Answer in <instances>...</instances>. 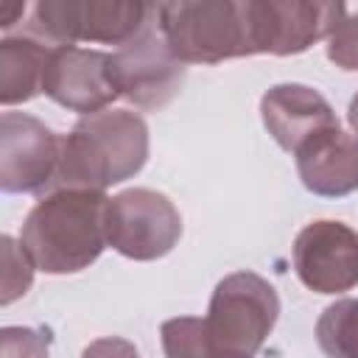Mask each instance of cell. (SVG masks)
Segmentation results:
<instances>
[{
    "mask_svg": "<svg viewBox=\"0 0 358 358\" xmlns=\"http://www.w3.org/2000/svg\"><path fill=\"white\" fill-rule=\"evenodd\" d=\"M148 159V126L131 109L84 115L62 134L53 190H98L120 185L143 171Z\"/></svg>",
    "mask_w": 358,
    "mask_h": 358,
    "instance_id": "obj_1",
    "label": "cell"
},
{
    "mask_svg": "<svg viewBox=\"0 0 358 358\" xmlns=\"http://www.w3.org/2000/svg\"><path fill=\"white\" fill-rule=\"evenodd\" d=\"M109 196L98 190H53L25 215L20 246L45 274H76L90 268L106 241Z\"/></svg>",
    "mask_w": 358,
    "mask_h": 358,
    "instance_id": "obj_2",
    "label": "cell"
},
{
    "mask_svg": "<svg viewBox=\"0 0 358 358\" xmlns=\"http://www.w3.org/2000/svg\"><path fill=\"white\" fill-rule=\"evenodd\" d=\"M157 22L182 64H218L255 56L252 0L157 3Z\"/></svg>",
    "mask_w": 358,
    "mask_h": 358,
    "instance_id": "obj_3",
    "label": "cell"
},
{
    "mask_svg": "<svg viewBox=\"0 0 358 358\" xmlns=\"http://www.w3.org/2000/svg\"><path fill=\"white\" fill-rule=\"evenodd\" d=\"M157 6L140 0H39L34 6L31 36L70 48L73 42H131L154 17Z\"/></svg>",
    "mask_w": 358,
    "mask_h": 358,
    "instance_id": "obj_4",
    "label": "cell"
},
{
    "mask_svg": "<svg viewBox=\"0 0 358 358\" xmlns=\"http://www.w3.org/2000/svg\"><path fill=\"white\" fill-rule=\"evenodd\" d=\"M277 316L274 285L255 271H235L215 285L204 322L218 352L252 358L274 330Z\"/></svg>",
    "mask_w": 358,
    "mask_h": 358,
    "instance_id": "obj_5",
    "label": "cell"
},
{
    "mask_svg": "<svg viewBox=\"0 0 358 358\" xmlns=\"http://www.w3.org/2000/svg\"><path fill=\"white\" fill-rule=\"evenodd\" d=\"M182 238V215L165 193L129 187L109 199L106 241L129 260L165 257Z\"/></svg>",
    "mask_w": 358,
    "mask_h": 358,
    "instance_id": "obj_6",
    "label": "cell"
},
{
    "mask_svg": "<svg viewBox=\"0 0 358 358\" xmlns=\"http://www.w3.org/2000/svg\"><path fill=\"white\" fill-rule=\"evenodd\" d=\"M112 76L117 92L140 109H159L182 90L185 64L168 48L157 11L131 42L112 53Z\"/></svg>",
    "mask_w": 358,
    "mask_h": 358,
    "instance_id": "obj_7",
    "label": "cell"
},
{
    "mask_svg": "<svg viewBox=\"0 0 358 358\" xmlns=\"http://www.w3.org/2000/svg\"><path fill=\"white\" fill-rule=\"evenodd\" d=\"M62 154V134L25 112L0 115V187L48 196Z\"/></svg>",
    "mask_w": 358,
    "mask_h": 358,
    "instance_id": "obj_8",
    "label": "cell"
},
{
    "mask_svg": "<svg viewBox=\"0 0 358 358\" xmlns=\"http://www.w3.org/2000/svg\"><path fill=\"white\" fill-rule=\"evenodd\" d=\"M347 17L344 3L310 0H252L255 56H291L305 53L313 42L327 39Z\"/></svg>",
    "mask_w": 358,
    "mask_h": 358,
    "instance_id": "obj_9",
    "label": "cell"
},
{
    "mask_svg": "<svg viewBox=\"0 0 358 358\" xmlns=\"http://www.w3.org/2000/svg\"><path fill=\"white\" fill-rule=\"evenodd\" d=\"M294 271L316 294H341L358 285V232L341 221H313L291 249Z\"/></svg>",
    "mask_w": 358,
    "mask_h": 358,
    "instance_id": "obj_10",
    "label": "cell"
},
{
    "mask_svg": "<svg viewBox=\"0 0 358 358\" xmlns=\"http://www.w3.org/2000/svg\"><path fill=\"white\" fill-rule=\"evenodd\" d=\"M42 92L59 106L81 112V117L103 112L115 98H120L112 76V53L76 45L53 48Z\"/></svg>",
    "mask_w": 358,
    "mask_h": 358,
    "instance_id": "obj_11",
    "label": "cell"
},
{
    "mask_svg": "<svg viewBox=\"0 0 358 358\" xmlns=\"http://www.w3.org/2000/svg\"><path fill=\"white\" fill-rule=\"evenodd\" d=\"M260 117L280 148L296 154L313 137L338 129L327 98L305 84H274L260 98Z\"/></svg>",
    "mask_w": 358,
    "mask_h": 358,
    "instance_id": "obj_12",
    "label": "cell"
},
{
    "mask_svg": "<svg viewBox=\"0 0 358 358\" xmlns=\"http://www.w3.org/2000/svg\"><path fill=\"white\" fill-rule=\"evenodd\" d=\"M294 157L299 179L310 193L338 199L358 190V137L341 131V126L313 137Z\"/></svg>",
    "mask_w": 358,
    "mask_h": 358,
    "instance_id": "obj_13",
    "label": "cell"
},
{
    "mask_svg": "<svg viewBox=\"0 0 358 358\" xmlns=\"http://www.w3.org/2000/svg\"><path fill=\"white\" fill-rule=\"evenodd\" d=\"M53 45L25 34L0 42V103H25L45 90V73Z\"/></svg>",
    "mask_w": 358,
    "mask_h": 358,
    "instance_id": "obj_14",
    "label": "cell"
},
{
    "mask_svg": "<svg viewBox=\"0 0 358 358\" xmlns=\"http://www.w3.org/2000/svg\"><path fill=\"white\" fill-rule=\"evenodd\" d=\"M316 341L327 358H358V299L327 305L316 322Z\"/></svg>",
    "mask_w": 358,
    "mask_h": 358,
    "instance_id": "obj_15",
    "label": "cell"
},
{
    "mask_svg": "<svg viewBox=\"0 0 358 358\" xmlns=\"http://www.w3.org/2000/svg\"><path fill=\"white\" fill-rule=\"evenodd\" d=\"M165 358H213L218 350L207 330V322L199 316H176L159 327Z\"/></svg>",
    "mask_w": 358,
    "mask_h": 358,
    "instance_id": "obj_16",
    "label": "cell"
},
{
    "mask_svg": "<svg viewBox=\"0 0 358 358\" xmlns=\"http://www.w3.org/2000/svg\"><path fill=\"white\" fill-rule=\"evenodd\" d=\"M3 243V296L0 302L3 305H11L17 296H22L28 288H31V280H34V263L28 257V252L22 246L14 243V238L3 235L0 238Z\"/></svg>",
    "mask_w": 358,
    "mask_h": 358,
    "instance_id": "obj_17",
    "label": "cell"
},
{
    "mask_svg": "<svg viewBox=\"0 0 358 358\" xmlns=\"http://www.w3.org/2000/svg\"><path fill=\"white\" fill-rule=\"evenodd\" d=\"M50 336L36 327H3L0 358H48Z\"/></svg>",
    "mask_w": 358,
    "mask_h": 358,
    "instance_id": "obj_18",
    "label": "cell"
},
{
    "mask_svg": "<svg viewBox=\"0 0 358 358\" xmlns=\"http://www.w3.org/2000/svg\"><path fill=\"white\" fill-rule=\"evenodd\" d=\"M327 59L341 70H358V14H347L327 36Z\"/></svg>",
    "mask_w": 358,
    "mask_h": 358,
    "instance_id": "obj_19",
    "label": "cell"
},
{
    "mask_svg": "<svg viewBox=\"0 0 358 358\" xmlns=\"http://www.w3.org/2000/svg\"><path fill=\"white\" fill-rule=\"evenodd\" d=\"M81 358H140V352L131 341L120 336H106V338H95L92 344H87Z\"/></svg>",
    "mask_w": 358,
    "mask_h": 358,
    "instance_id": "obj_20",
    "label": "cell"
},
{
    "mask_svg": "<svg viewBox=\"0 0 358 358\" xmlns=\"http://www.w3.org/2000/svg\"><path fill=\"white\" fill-rule=\"evenodd\" d=\"M25 14V3H0V28L6 31V28H11L14 22H17V17H22Z\"/></svg>",
    "mask_w": 358,
    "mask_h": 358,
    "instance_id": "obj_21",
    "label": "cell"
},
{
    "mask_svg": "<svg viewBox=\"0 0 358 358\" xmlns=\"http://www.w3.org/2000/svg\"><path fill=\"white\" fill-rule=\"evenodd\" d=\"M347 120H350V129H352V134L358 137V92H355V98L350 101V109H347Z\"/></svg>",
    "mask_w": 358,
    "mask_h": 358,
    "instance_id": "obj_22",
    "label": "cell"
},
{
    "mask_svg": "<svg viewBox=\"0 0 358 358\" xmlns=\"http://www.w3.org/2000/svg\"><path fill=\"white\" fill-rule=\"evenodd\" d=\"M213 358H241V355H229V352H215Z\"/></svg>",
    "mask_w": 358,
    "mask_h": 358,
    "instance_id": "obj_23",
    "label": "cell"
}]
</instances>
